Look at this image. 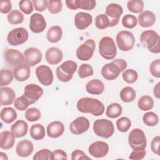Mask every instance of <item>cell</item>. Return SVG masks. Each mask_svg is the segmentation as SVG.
<instances>
[{
    "instance_id": "6da1fadb",
    "label": "cell",
    "mask_w": 160,
    "mask_h": 160,
    "mask_svg": "<svg viewBox=\"0 0 160 160\" xmlns=\"http://www.w3.org/2000/svg\"><path fill=\"white\" fill-rule=\"evenodd\" d=\"M78 110L82 113H91L94 116L102 115L104 112L103 103L98 99L84 97L79 99L77 102Z\"/></svg>"
},
{
    "instance_id": "7a4b0ae2",
    "label": "cell",
    "mask_w": 160,
    "mask_h": 160,
    "mask_svg": "<svg viewBox=\"0 0 160 160\" xmlns=\"http://www.w3.org/2000/svg\"><path fill=\"white\" fill-rule=\"evenodd\" d=\"M140 41L152 53H159V36L153 30H146L140 35Z\"/></svg>"
},
{
    "instance_id": "3957f363",
    "label": "cell",
    "mask_w": 160,
    "mask_h": 160,
    "mask_svg": "<svg viewBox=\"0 0 160 160\" xmlns=\"http://www.w3.org/2000/svg\"><path fill=\"white\" fill-rule=\"evenodd\" d=\"M77 68L78 64L75 61L71 60L64 61L56 68L57 78L61 82H69L72 78Z\"/></svg>"
},
{
    "instance_id": "277c9868",
    "label": "cell",
    "mask_w": 160,
    "mask_h": 160,
    "mask_svg": "<svg viewBox=\"0 0 160 160\" xmlns=\"http://www.w3.org/2000/svg\"><path fill=\"white\" fill-rule=\"evenodd\" d=\"M99 53L104 59H113L117 54V48L113 39L109 36H105L101 39L99 42Z\"/></svg>"
},
{
    "instance_id": "5b68a950",
    "label": "cell",
    "mask_w": 160,
    "mask_h": 160,
    "mask_svg": "<svg viewBox=\"0 0 160 160\" xmlns=\"http://www.w3.org/2000/svg\"><path fill=\"white\" fill-rule=\"evenodd\" d=\"M92 128L96 136L104 138H111L114 132L112 122L106 119H96L93 123Z\"/></svg>"
},
{
    "instance_id": "8992f818",
    "label": "cell",
    "mask_w": 160,
    "mask_h": 160,
    "mask_svg": "<svg viewBox=\"0 0 160 160\" xmlns=\"http://www.w3.org/2000/svg\"><path fill=\"white\" fill-rule=\"evenodd\" d=\"M116 44L122 51L131 50L135 44V38L133 34L128 31H119L116 38Z\"/></svg>"
},
{
    "instance_id": "52a82bcc",
    "label": "cell",
    "mask_w": 160,
    "mask_h": 160,
    "mask_svg": "<svg viewBox=\"0 0 160 160\" xmlns=\"http://www.w3.org/2000/svg\"><path fill=\"white\" fill-rule=\"evenodd\" d=\"M27 30L22 27L16 28L10 31L7 36V41L11 46H19L25 43L28 39Z\"/></svg>"
},
{
    "instance_id": "ba28073f",
    "label": "cell",
    "mask_w": 160,
    "mask_h": 160,
    "mask_svg": "<svg viewBox=\"0 0 160 160\" xmlns=\"http://www.w3.org/2000/svg\"><path fill=\"white\" fill-rule=\"evenodd\" d=\"M128 143L132 149L138 148L145 149L147 141L143 131L139 128L133 129L129 134Z\"/></svg>"
},
{
    "instance_id": "9c48e42d",
    "label": "cell",
    "mask_w": 160,
    "mask_h": 160,
    "mask_svg": "<svg viewBox=\"0 0 160 160\" xmlns=\"http://www.w3.org/2000/svg\"><path fill=\"white\" fill-rule=\"evenodd\" d=\"M96 44L93 39H88L81 44L76 50L77 58L83 61L89 60L94 54Z\"/></svg>"
},
{
    "instance_id": "30bf717a",
    "label": "cell",
    "mask_w": 160,
    "mask_h": 160,
    "mask_svg": "<svg viewBox=\"0 0 160 160\" xmlns=\"http://www.w3.org/2000/svg\"><path fill=\"white\" fill-rule=\"evenodd\" d=\"M123 12V9L122 6L116 3H111L108 5L106 8L105 14L108 17L110 25L109 27H113L116 26L119 21V18Z\"/></svg>"
},
{
    "instance_id": "8fae6325",
    "label": "cell",
    "mask_w": 160,
    "mask_h": 160,
    "mask_svg": "<svg viewBox=\"0 0 160 160\" xmlns=\"http://www.w3.org/2000/svg\"><path fill=\"white\" fill-rule=\"evenodd\" d=\"M36 77L41 84L44 86H50L53 82V73L51 69L46 65H40L36 69Z\"/></svg>"
},
{
    "instance_id": "7c38bea8",
    "label": "cell",
    "mask_w": 160,
    "mask_h": 160,
    "mask_svg": "<svg viewBox=\"0 0 160 160\" xmlns=\"http://www.w3.org/2000/svg\"><path fill=\"white\" fill-rule=\"evenodd\" d=\"M43 94V89L35 84H29L25 86L23 96L28 100L30 104L35 103Z\"/></svg>"
},
{
    "instance_id": "4fadbf2b",
    "label": "cell",
    "mask_w": 160,
    "mask_h": 160,
    "mask_svg": "<svg viewBox=\"0 0 160 160\" xmlns=\"http://www.w3.org/2000/svg\"><path fill=\"white\" fill-rule=\"evenodd\" d=\"M5 61L8 65L12 68L24 63V55L18 50L8 49L4 52Z\"/></svg>"
},
{
    "instance_id": "5bb4252c",
    "label": "cell",
    "mask_w": 160,
    "mask_h": 160,
    "mask_svg": "<svg viewBox=\"0 0 160 160\" xmlns=\"http://www.w3.org/2000/svg\"><path fill=\"white\" fill-rule=\"evenodd\" d=\"M89 121L88 118L80 116L71 122L69 130L71 133L75 135H79L86 132L89 128Z\"/></svg>"
},
{
    "instance_id": "9a60e30c",
    "label": "cell",
    "mask_w": 160,
    "mask_h": 160,
    "mask_svg": "<svg viewBox=\"0 0 160 160\" xmlns=\"http://www.w3.org/2000/svg\"><path fill=\"white\" fill-rule=\"evenodd\" d=\"M24 63L29 66L32 67L41 61L42 52L41 51L34 47H31L26 49L24 52Z\"/></svg>"
},
{
    "instance_id": "2e32d148",
    "label": "cell",
    "mask_w": 160,
    "mask_h": 160,
    "mask_svg": "<svg viewBox=\"0 0 160 160\" xmlns=\"http://www.w3.org/2000/svg\"><path fill=\"white\" fill-rule=\"evenodd\" d=\"M88 152L90 155L94 158H103L106 156L109 152V145L106 142L98 141L89 145Z\"/></svg>"
},
{
    "instance_id": "e0dca14e",
    "label": "cell",
    "mask_w": 160,
    "mask_h": 160,
    "mask_svg": "<svg viewBox=\"0 0 160 160\" xmlns=\"http://www.w3.org/2000/svg\"><path fill=\"white\" fill-rule=\"evenodd\" d=\"M46 28V22L44 16L39 13H34L30 17L29 29L34 33H40Z\"/></svg>"
},
{
    "instance_id": "ac0fdd59",
    "label": "cell",
    "mask_w": 160,
    "mask_h": 160,
    "mask_svg": "<svg viewBox=\"0 0 160 160\" xmlns=\"http://www.w3.org/2000/svg\"><path fill=\"white\" fill-rule=\"evenodd\" d=\"M120 68L113 61L106 64L101 69V75L106 80L112 81L116 79L121 72Z\"/></svg>"
},
{
    "instance_id": "d6986e66",
    "label": "cell",
    "mask_w": 160,
    "mask_h": 160,
    "mask_svg": "<svg viewBox=\"0 0 160 160\" xmlns=\"http://www.w3.org/2000/svg\"><path fill=\"white\" fill-rule=\"evenodd\" d=\"M92 16L87 12H79L74 16V25L79 30H84L88 28L92 24Z\"/></svg>"
},
{
    "instance_id": "ffe728a7",
    "label": "cell",
    "mask_w": 160,
    "mask_h": 160,
    "mask_svg": "<svg viewBox=\"0 0 160 160\" xmlns=\"http://www.w3.org/2000/svg\"><path fill=\"white\" fill-rule=\"evenodd\" d=\"M34 150L33 143L28 139H23L19 141L16 148V154L22 158L30 156Z\"/></svg>"
},
{
    "instance_id": "44dd1931",
    "label": "cell",
    "mask_w": 160,
    "mask_h": 160,
    "mask_svg": "<svg viewBox=\"0 0 160 160\" xmlns=\"http://www.w3.org/2000/svg\"><path fill=\"white\" fill-rule=\"evenodd\" d=\"M63 54L62 51L56 47L49 48L46 52L45 59L51 65L59 64L62 59Z\"/></svg>"
},
{
    "instance_id": "7402d4cb",
    "label": "cell",
    "mask_w": 160,
    "mask_h": 160,
    "mask_svg": "<svg viewBox=\"0 0 160 160\" xmlns=\"http://www.w3.org/2000/svg\"><path fill=\"white\" fill-rule=\"evenodd\" d=\"M31 74L29 66L22 63L15 67L13 70V74L15 79L19 82L25 81L29 79Z\"/></svg>"
},
{
    "instance_id": "603a6c76",
    "label": "cell",
    "mask_w": 160,
    "mask_h": 160,
    "mask_svg": "<svg viewBox=\"0 0 160 160\" xmlns=\"http://www.w3.org/2000/svg\"><path fill=\"white\" fill-rule=\"evenodd\" d=\"M64 131L63 123L59 121H52L47 126V134L49 138H57L60 137Z\"/></svg>"
},
{
    "instance_id": "cb8c5ba5",
    "label": "cell",
    "mask_w": 160,
    "mask_h": 160,
    "mask_svg": "<svg viewBox=\"0 0 160 160\" xmlns=\"http://www.w3.org/2000/svg\"><path fill=\"white\" fill-rule=\"evenodd\" d=\"M1 105L8 106L14 102L16 100V94L14 91L9 87L1 88Z\"/></svg>"
},
{
    "instance_id": "d4e9b609",
    "label": "cell",
    "mask_w": 160,
    "mask_h": 160,
    "mask_svg": "<svg viewBox=\"0 0 160 160\" xmlns=\"http://www.w3.org/2000/svg\"><path fill=\"white\" fill-rule=\"evenodd\" d=\"M138 21L141 27H151L154 25L156 22V16L152 11L147 10L144 11L138 16Z\"/></svg>"
},
{
    "instance_id": "484cf974",
    "label": "cell",
    "mask_w": 160,
    "mask_h": 160,
    "mask_svg": "<svg viewBox=\"0 0 160 160\" xmlns=\"http://www.w3.org/2000/svg\"><path fill=\"white\" fill-rule=\"evenodd\" d=\"M15 136L11 131H4L0 134V148L2 149H11L15 142Z\"/></svg>"
},
{
    "instance_id": "4316f807",
    "label": "cell",
    "mask_w": 160,
    "mask_h": 160,
    "mask_svg": "<svg viewBox=\"0 0 160 160\" xmlns=\"http://www.w3.org/2000/svg\"><path fill=\"white\" fill-rule=\"evenodd\" d=\"M86 91L91 94L99 95L104 90V85L102 81L98 79H91L86 85Z\"/></svg>"
},
{
    "instance_id": "83f0119b",
    "label": "cell",
    "mask_w": 160,
    "mask_h": 160,
    "mask_svg": "<svg viewBox=\"0 0 160 160\" xmlns=\"http://www.w3.org/2000/svg\"><path fill=\"white\" fill-rule=\"evenodd\" d=\"M28 130V125L23 120H18L11 127V131L16 138H21L26 135Z\"/></svg>"
},
{
    "instance_id": "f1b7e54d",
    "label": "cell",
    "mask_w": 160,
    "mask_h": 160,
    "mask_svg": "<svg viewBox=\"0 0 160 160\" xmlns=\"http://www.w3.org/2000/svg\"><path fill=\"white\" fill-rule=\"evenodd\" d=\"M62 36V31L60 26L55 25L51 26L47 32L46 38L49 42L56 43L59 41Z\"/></svg>"
},
{
    "instance_id": "f546056e",
    "label": "cell",
    "mask_w": 160,
    "mask_h": 160,
    "mask_svg": "<svg viewBox=\"0 0 160 160\" xmlns=\"http://www.w3.org/2000/svg\"><path fill=\"white\" fill-rule=\"evenodd\" d=\"M1 119L6 124H11L17 118V112L11 107L4 108L1 109L0 113Z\"/></svg>"
},
{
    "instance_id": "4dcf8cb0",
    "label": "cell",
    "mask_w": 160,
    "mask_h": 160,
    "mask_svg": "<svg viewBox=\"0 0 160 160\" xmlns=\"http://www.w3.org/2000/svg\"><path fill=\"white\" fill-rule=\"evenodd\" d=\"M30 136L31 138L36 141L42 139L45 136L44 127L41 124H35L31 126L30 128Z\"/></svg>"
},
{
    "instance_id": "1f68e13d",
    "label": "cell",
    "mask_w": 160,
    "mask_h": 160,
    "mask_svg": "<svg viewBox=\"0 0 160 160\" xmlns=\"http://www.w3.org/2000/svg\"><path fill=\"white\" fill-rule=\"evenodd\" d=\"M120 98L124 102H130L134 100L136 96L134 88L130 86L123 88L120 92Z\"/></svg>"
},
{
    "instance_id": "d6a6232c",
    "label": "cell",
    "mask_w": 160,
    "mask_h": 160,
    "mask_svg": "<svg viewBox=\"0 0 160 160\" xmlns=\"http://www.w3.org/2000/svg\"><path fill=\"white\" fill-rule=\"evenodd\" d=\"M122 112L121 106L117 102H112L108 105L106 111V115L111 119L119 117Z\"/></svg>"
},
{
    "instance_id": "836d02e7",
    "label": "cell",
    "mask_w": 160,
    "mask_h": 160,
    "mask_svg": "<svg viewBox=\"0 0 160 160\" xmlns=\"http://www.w3.org/2000/svg\"><path fill=\"white\" fill-rule=\"evenodd\" d=\"M154 100L149 95H144L141 96L138 102V108L142 111L151 110L154 106Z\"/></svg>"
},
{
    "instance_id": "e575fe53",
    "label": "cell",
    "mask_w": 160,
    "mask_h": 160,
    "mask_svg": "<svg viewBox=\"0 0 160 160\" xmlns=\"http://www.w3.org/2000/svg\"><path fill=\"white\" fill-rule=\"evenodd\" d=\"M7 19L8 21L11 24H19L23 22L24 15L22 12L17 9L12 10L7 16Z\"/></svg>"
},
{
    "instance_id": "d590c367",
    "label": "cell",
    "mask_w": 160,
    "mask_h": 160,
    "mask_svg": "<svg viewBox=\"0 0 160 160\" xmlns=\"http://www.w3.org/2000/svg\"><path fill=\"white\" fill-rule=\"evenodd\" d=\"M13 73L8 69H2L0 72V86H6L10 84L13 80Z\"/></svg>"
},
{
    "instance_id": "8d00e7d4",
    "label": "cell",
    "mask_w": 160,
    "mask_h": 160,
    "mask_svg": "<svg viewBox=\"0 0 160 160\" xmlns=\"http://www.w3.org/2000/svg\"><path fill=\"white\" fill-rule=\"evenodd\" d=\"M142 121L148 126H155L159 122V117L154 112H148L143 115Z\"/></svg>"
},
{
    "instance_id": "74e56055",
    "label": "cell",
    "mask_w": 160,
    "mask_h": 160,
    "mask_svg": "<svg viewBox=\"0 0 160 160\" xmlns=\"http://www.w3.org/2000/svg\"><path fill=\"white\" fill-rule=\"evenodd\" d=\"M128 9L133 13H139L144 9V2L142 0H131L127 2Z\"/></svg>"
},
{
    "instance_id": "f35d334b",
    "label": "cell",
    "mask_w": 160,
    "mask_h": 160,
    "mask_svg": "<svg viewBox=\"0 0 160 160\" xmlns=\"http://www.w3.org/2000/svg\"><path fill=\"white\" fill-rule=\"evenodd\" d=\"M110 21L105 14L98 15L95 18V26L99 29H104L109 27Z\"/></svg>"
},
{
    "instance_id": "ab89813d",
    "label": "cell",
    "mask_w": 160,
    "mask_h": 160,
    "mask_svg": "<svg viewBox=\"0 0 160 160\" xmlns=\"http://www.w3.org/2000/svg\"><path fill=\"white\" fill-rule=\"evenodd\" d=\"M76 8L91 11L95 8L96 1L94 0H75Z\"/></svg>"
},
{
    "instance_id": "60d3db41",
    "label": "cell",
    "mask_w": 160,
    "mask_h": 160,
    "mask_svg": "<svg viewBox=\"0 0 160 160\" xmlns=\"http://www.w3.org/2000/svg\"><path fill=\"white\" fill-rule=\"evenodd\" d=\"M122 78L126 82L132 84L137 81L138 78V74L136 71L132 69H128L122 72Z\"/></svg>"
},
{
    "instance_id": "b9f144b4",
    "label": "cell",
    "mask_w": 160,
    "mask_h": 160,
    "mask_svg": "<svg viewBox=\"0 0 160 160\" xmlns=\"http://www.w3.org/2000/svg\"><path fill=\"white\" fill-rule=\"evenodd\" d=\"M25 118L30 122H34L38 121L41 116L40 111L35 108H31L28 109L25 112Z\"/></svg>"
},
{
    "instance_id": "7bdbcfd3",
    "label": "cell",
    "mask_w": 160,
    "mask_h": 160,
    "mask_svg": "<svg viewBox=\"0 0 160 160\" xmlns=\"http://www.w3.org/2000/svg\"><path fill=\"white\" fill-rule=\"evenodd\" d=\"M131 126V121L127 117H121L116 121V127L120 132H127Z\"/></svg>"
},
{
    "instance_id": "ee69618b",
    "label": "cell",
    "mask_w": 160,
    "mask_h": 160,
    "mask_svg": "<svg viewBox=\"0 0 160 160\" xmlns=\"http://www.w3.org/2000/svg\"><path fill=\"white\" fill-rule=\"evenodd\" d=\"M138 19L136 17L131 14H126L122 19V24L124 27L128 29H132L136 26Z\"/></svg>"
},
{
    "instance_id": "f6af8a7d",
    "label": "cell",
    "mask_w": 160,
    "mask_h": 160,
    "mask_svg": "<svg viewBox=\"0 0 160 160\" xmlns=\"http://www.w3.org/2000/svg\"><path fill=\"white\" fill-rule=\"evenodd\" d=\"M94 74V70L91 65L89 64H81L78 69V75L80 78L84 79L92 76Z\"/></svg>"
},
{
    "instance_id": "bcb514c9",
    "label": "cell",
    "mask_w": 160,
    "mask_h": 160,
    "mask_svg": "<svg viewBox=\"0 0 160 160\" xmlns=\"http://www.w3.org/2000/svg\"><path fill=\"white\" fill-rule=\"evenodd\" d=\"M34 160H52V152L48 149H42L38 151L34 155Z\"/></svg>"
},
{
    "instance_id": "7dc6e473",
    "label": "cell",
    "mask_w": 160,
    "mask_h": 160,
    "mask_svg": "<svg viewBox=\"0 0 160 160\" xmlns=\"http://www.w3.org/2000/svg\"><path fill=\"white\" fill-rule=\"evenodd\" d=\"M62 5L61 1H48V9L51 14H58L62 10Z\"/></svg>"
},
{
    "instance_id": "c3c4849f",
    "label": "cell",
    "mask_w": 160,
    "mask_h": 160,
    "mask_svg": "<svg viewBox=\"0 0 160 160\" xmlns=\"http://www.w3.org/2000/svg\"><path fill=\"white\" fill-rule=\"evenodd\" d=\"M30 105L28 100L22 95L16 99L14 102V106L19 111H24Z\"/></svg>"
},
{
    "instance_id": "681fc988",
    "label": "cell",
    "mask_w": 160,
    "mask_h": 160,
    "mask_svg": "<svg viewBox=\"0 0 160 160\" xmlns=\"http://www.w3.org/2000/svg\"><path fill=\"white\" fill-rule=\"evenodd\" d=\"M20 10L26 14H30L33 11L32 1L30 0H22L19 2Z\"/></svg>"
},
{
    "instance_id": "f907efd6",
    "label": "cell",
    "mask_w": 160,
    "mask_h": 160,
    "mask_svg": "<svg viewBox=\"0 0 160 160\" xmlns=\"http://www.w3.org/2000/svg\"><path fill=\"white\" fill-rule=\"evenodd\" d=\"M149 71L152 76L160 78V59H157L154 60L149 66Z\"/></svg>"
},
{
    "instance_id": "816d5d0a",
    "label": "cell",
    "mask_w": 160,
    "mask_h": 160,
    "mask_svg": "<svg viewBox=\"0 0 160 160\" xmlns=\"http://www.w3.org/2000/svg\"><path fill=\"white\" fill-rule=\"evenodd\" d=\"M146 151L144 148L134 149L131 152L129 159L132 160H141L142 159L146 156Z\"/></svg>"
},
{
    "instance_id": "f5cc1de1",
    "label": "cell",
    "mask_w": 160,
    "mask_h": 160,
    "mask_svg": "<svg viewBox=\"0 0 160 160\" xmlns=\"http://www.w3.org/2000/svg\"><path fill=\"white\" fill-rule=\"evenodd\" d=\"M48 1L46 0H33L32 4L35 10L39 12L44 11L48 8Z\"/></svg>"
},
{
    "instance_id": "db71d44e",
    "label": "cell",
    "mask_w": 160,
    "mask_h": 160,
    "mask_svg": "<svg viewBox=\"0 0 160 160\" xmlns=\"http://www.w3.org/2000/svg\"><path fill=\"white\" fill-rule=\"evenodd\" d=\"M159 144H160V136H155L151 142V148L152 151L157 154L159 155Z\"/></svg>"
},
{
    "instance_id": "11a10c76",
    "label": "cell",
    "mask_w": 160,
    "mask_h": 160,
    "mask_svg": "<svg viewBox=\"0 0 160 160\" xmlns=\"http://www.w3.org/2000/svg\"><path fill=\"white\" fill-rule=\"evenodd\" d=\"M52 160H66L68 159L66 152L62 149H56L52 152Z\"/></svg>"
},
{
    "instance_id": "9f6ffc18",
    "label": "cell",
    "mask_w": 160,
    "mask_h": 160,
    "mask_svg": "<svg viewBox=\"0 0 160 160\" xmlns=\"http://www.w3.org/2000/svg\"><path fill=\"white\" fill-rule=\"evenodd\" d=\"M89 159L90 158L88 157L82 150L76 149L71 153V159L77 160V159Z\"/></svg>"
},
{
    "instance_id": "6f0895ef",
    "label": "cell",
    "mask_w": 160,
    "mask_h": 160,
    "mask_svg": "<svg viewBox=\"0 0 160 160\" xmlns=\"http://www.w3.org/2000/svg\"><path fill=\"white\" fill-rule=\"evenodd\" d=\"M12 4L10 1H1L0 2V12L2 14L11 12Z\"/></svg>"
},
{
    "instance_id": "680465c9",
    "label": "cell",
    "mask_w": 160,
    "mask_h": 160,
    "mask_svg": "<svg viewBox=\"0 0 160 160\" xmlns=\"http://www.w3.org/2000/svg\"><path fill=\"white\" fill-rule=\"evenodd\" d=\"M114 62H115L121 69V71L122 72L124 70L126 69V68H127L128 66V64H127V62L122 59H116L115 60H113L112 61Z\"/></svg>"
},
{
    "instance_id": "91938a15",
    "label": "cell",
    "mask_w": 160,
    "mask_h": 160,
    "mask_svg": "<svg viewBox=\"0 0 160 160\" xmlns=\"http://www.w3.org/2000/svg\"><path fill=\"white\" fill-rule=\"evenodd\" d=\"M160 82H158L156 85L154 87V90H153V93L154 96L156 97V98L159 99L160 98Z\"/></svg>"
},
{
    "instance_id": "94428289",
    "label": "cell",
    "mask_w": 160,
    "mask_h": 160,
    "mask_svg": "<svg viewBox=\"0 0 160 160\" xmlns=\"http://www.w3.org/2000/svg\"><path fill=\"white\" fill-rule=\"evenodd\" d=\"M0 159H2V160H7L8 159V158L6 155V154H5L4 152H0Z\"/></svg>"
}]
</instances>
